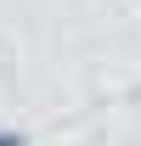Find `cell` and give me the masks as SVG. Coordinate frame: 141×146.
<instances>
[{"label": "cell", "mask_w": 141, "mask_h": 146, "mask_svg": "<svg viewBox=\"0 0 141 146\" xmlns=\"http://www.w3.org/2000/svg\"><path fill=\"white\" fill-rule=\"evenodd\" d=\"M0 146H28V141H23L17 129H0Z\"/></svg>", "instance_id": "obj_1"}]
</instances>
